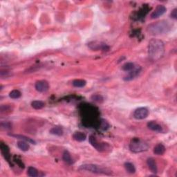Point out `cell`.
<instances>
[{"instance_id": "cell-8", "label": "cell", "mask_w": 177, "mask_h": 177, "mask_svg": "<svg viewBox=\"0 0 177 177\" xmlns=\"http://www.w3.org/2000/svg\"><path fill=\"white\" fill-rule=\"evenodd\" d=\"M35 89L41 93H44L48 90V89H49V85H48V82L47 81L39 80L35 83Z\"/></svg>"}, {"instance_id": "cell-21", "label": "cell", "mask_w": 177, "mask_h": 177, "mask_svg": "<svg viewBox=\"0 0 177 177\" xmlns=\"http://www.w3.org/2000/svg\"><path fill=\"white\" fill-rule=\"evenodd\" d=\"M44 105L45 104L41 100H34L31 103L32 107L35 109H41L44 107Z\"/></svg>"}, {"instance_id": "cell-5", "label": "cell", "mask_w": 177, "mask_h": 177, "mask_svg": "<svg viewBox=\"0 0 177 177\" xmlns=\"http://www.w3.org/2000/svg\"><path fill=\"white\" fill-rule=\"evenodd\" d=\"M89 142H90L91 145L99 152L105 151L106 149H107V147H108V145H107L105 143H99V142H98L94 136H89Z\"/></svg>"}, {"instance_id": "cell-11", "label": "cell", "mask_w": 177, "mask_h": 177, "mask_svg": "<svg viewBox=\"0 0 177 177\" xmlns=\"http://www.w3.org/2000/svg\"><path fill=\"white\" fill-rule=\"evenodd\" d=\"M147 164L148 165V168L150 170V171L152 173H157L158 172V168H157V165H156V160L154 159L153 158H149L147 160Z\"/></svg>"}, {"instance_id": "cell-25", "label": "cell", "mask_w": 177, "mask_h": 177, "mask_svg": "<svg viewBox=\"0 0 177 177\" xmlns=\"http://www.w3.org/2000/svg\"><path fill=\"white\" fill-rule=\"evenodd\" d=\"M22 93L19 90L17 89H14L12 91H11L9 93V96L10 98H11L12 99H17L20 98L21 97Z\"/></svg>"}, {"instance_id": "cell-26", "label": "cell", "mask_w": 177, "mask_h": 177, "mask_svg": "<svg viewBox=\"0 0 177 177\" xmlns=\"http://www.w3.org/2000/svg\"><path fill=\"white\" fill-rule=\"evenodd\" d=\"M93 100H94L95 102H98V103H101L103 100V98L100 95H93L91 97Z\"/></svg>"}, {"instance_id": "cell-24", "label": "cell", "mask_w": 177, "mask_h": 177, "mask_svg": "<svg viewBox=\"0 0 177 177\" xmlns=\"http://www.w3.org/2000/svg\"><path fill=\"white\" fill-rule=\"evenodd\" d=\"M135 68V65L133 62H127L122 66V69L125 72H130Z\"/></svg>"}, {"instance_id": "cell-6", "label": "cell", "mask_w": 177, "mask_h": 177, "mask_svg": "<svg viewBox=\"0 0 177 177\" xmlns=\"http://www.w3.org/2000/svg\"><path fill=\"white\" fill-rule=\"evenodd\" d=\"M149 116V110L145 107L136 109L134 112V118L136 120L145 119Z\"/></svg>"}, {"instance_id": "cell-13", "label": "cell", "mask_w": 177, "mask_h": 177, "mask_svg": "<svg viewBox=\"0 0 177 177\" xmlns=\"http://www.w3.org/2000/svg\"><path fill=\"white\" fill-rule=\"evenodd\" d=\"M73 138L75 140L78 142H82L85 141L87 138V135L85 133L81 131H76L73 134Z\"/></svg>"}, {"instance_id": "cell-1", "label": "cell", "mask_w": 177, "mask_h": 177, "mask_svg": "<svg viewBox=\"0 0 177 177\" xmlns=\"http://www.w3.org/2000/svg\"><path fill=\"white\" fill-rule=\"evenodd\" d=\"M165 53L164 43L160 40L152 39L148 45V56L150 60L157 61L163 56Z\"/></svg>"}, {"instance_id": "cell-9", "label": "cell", "mask_w": 177, "mask_h": 177, "mask_svg": "<svg viewBox=\"0 0 177 177\" xmlns=\"http://www.w3.org/2000/svg\"><path fill=\"white\" fill-rule=\"evenodd\" d=\"M166 8L163 5H158L156 9L151 14L152 19H156L162 16L166 12Z\"/></svg>"}, {"instance_id": "cell-3", "label": "cell", "mask_w": 177, "mask_h": 177, "mask_svg": "<svg viewBox=\"0 0 177 177\" xmlns=\"http://www.w3.org/2000/svg\"><path fill=\"white\" fill-rule=\"evenodd\" d=\"M79 170L86 171V172L100 174H111V170L108 168H103L100 165L95 164H84L79 167Z\"/></svg>"}, {"instance_id": "cell-16", "label": "cell", "mask_w": 177, "mask_h": 177, "mask_svg": "<svg viewBox=\"0 0 177 177\" xmlns=\"http://www.w3.org/2000/svg\"><path fill=\"white\" fill-rule=\"evenodd\" d=\"M10 136H13V137H15L17 139H20L21 140H24V141L28 142V143H32V144H35V141L33 140H32L31 138L26 137L25 136L23 135H18V134H10Z\"/></svg>"}, {"instance_id": "cell-18", "label": "cell", "mask_w": 177, "mask_h": 177, "mask_svg": "<svg viewBox=\"0 0 177 177\" xmlns=\"http://www.w3.org/2000/svg\"><path fill=\"white\" fill-rule=\"evenodd\" d=\"M50 133L51 134H53V135L60 136L63 135L64 131H63V129L60 127L56 126V127H52L51 129H50Z\"/></svg>"}, {"instance_id": "cell-19", "label": "cell", "mask_w": 177, "mask_h": 177, "mask_svg": "<svg viewBox=\"0 0 177 177\" xmlns=\"http://www.w3.org/2000/svg\"><path fill=\"white\" fill-rule=\"evenodd\" d=\"M62 158H63V160H64L65 163H66L67 164L72 165L73 163V160L72 158V156H71V154L68 151L64 152V153H63V155H62Z\"/></svg>"}, {"instance_id": "cell-20", "label": "cell", "mask_w": 177, "mask_h": 177, "mask_svg": "<svg viewBox=\"0 0 177 177\" xmlns=\"http://www.w3.org/2000/svg\"><path fill=\"white\" fill-rule=\"evenodd\" d=\"M124 166H125L126 171H127L128 173H129V174H134V173L136 172L135 167H134V165L131 163H129V162L125 163V165H124Z\"/></svg>"}, {"instance_id": "cell-12", "label": "cell", "mask_w": 177, "mask_h": 177, "mask_svg": "<svg viewBox=\"0 0 177 177\" xmlns=\"http://www.w3.org/2000/svg\"><path fill=\"white\" fill-rule=\"evenodd\" d=\"M147 127L150 129H151L152 131H156V132H162L163 128L159 124L156 123L155 121H150L147 123Z\"/></svg>"}, {"instance_id": "cell-17", "label": "cell", "mask_w": 177, "mask_h": 177, "mask_svg": "<svg viewBox=\"0 0 177 177\" xmlns=\"http://www.w3.org/2000/svg\"><path fill=\"white\" fill-rule=\"evenodd\" d=\"M17 147L20 148L22 151L24 152H26L29 150L30 146L28 145V143L26 141H24V140H20V141L17 142Z\"/></svg>"}, {"instance_id": "cell-14", "label": "cell", "mask_w": 177, "mask_h": 177, "mask_svg": "<svg viewBox=\"0 0 177 177\" xmlns=\"http://www.w3.org/2000/svg\"><path fill=\"white\" fill-rule=\"evenodd\" d=\"M165 152V147L163 144H158L154 148V153L156 155H163Z\"/></svg>"}, {"instance_id": "cell-15", "label": "cell", "mask_w": 177, "mask_h": 177, "mask_svg": "<svg viewBox=\"0 0 177 177\" xmlns=\"http://www.w3.org/2000/svg\"><path fill=\"white\" fill-rule=\"evenodd\" d=\"M0 147H1V153H2L3 156H4V158L6 159L9 160L10 158V153H9V148L8 146L6 145V144L1 143V145H0Z\"/></svg>"}, {"instance_id": "cell-22", "label": "cell", "mask_w": 177, "mask_h": 177, "mask_svg": "<svg viewBox=\"0 0 177 177\" xmlns=\"http://www.w3.org/2000/svg\"><path fill=\"white\" fill-rule=\"evenodd\" d=\"M72 84L75 87L80 88V87H84L87 85V82L85 80H82V79H77V80L73 81Z\"/></svg>"}, {"instance_id": "cell-7", "label": "cell", "mask_w": 177, "mask_h": 177, "mask_svg": "<svg viewBox=\"0 0 177 177\" xmlns=\"http://www.w3.org/2000/svg\"><path fill=\"white\" fill-rule=\"evenodd\" d=\"M88 46L91 49L93 50H103V51H108L109 49V47L107 44L105 43H103L101 42H98V41H93L89 42L88 44Z\"/></svg>"}, {"instance_id": "cell-4", "label": "cell", "mask_w": 177, "mask_h": 177, "mask_svg": "<svg viewBox=\"0 0 177 177\" xmlns=\"http://www.w3.org/2000/svg\"><path fill=\"white\" fill-rule=\"evenodd\" d=\"M129 149L134 153L145 152L149 149V145L144 140L138 138H134L129 143Z\"/></svg>"}, {"instance_id": "cell-28", "label": "cell", "mask_w": 177, "mask_h": 177, "mask_svg": "<svg viewBox=\"0 0 177 177\" xmlns=\"http://www.w3.org/2000/svg\"><path fill=\"white\" fill-rule=\"evenodd\" d=\"M171 17L173 18V19L176 20L177 19V9H174L173 11H172V13L170 14Z\"/></svg>"}, {"instance_id": "cell-23", "label": "cell", "mask_w": 177, "mask_h": 177, "mask_svg": "<svg viewBox=\"0 0 177 177\" xmlns=\"http://www.w3.org/2000/svg\"><path fill=\"white\" fill-rule=\"evenodd\" d=\"M27 174L29 176L36 177L39 175V173H38V171L36 170L35 168H33V167H29V168H28Z\"/></svg>"}, {"instance_id": "cell-10", "label": "cell", "mask_w": 177, "mask_h": 177, "mask_svg": "<svg viewBox=\"0 0 177 177\" xmlns=\"http://www.w3.org/2000/svg\"><path fill=\"white\" fill-rule=\"evenodd\" d=\"M140 71H141V67L140 66H138V67H135L133 70L130 71L129 74L127 76H126L125 78H124V80L125 81H130L131 80H133L138 76V74L140 73Z\"/></svg>"}, {"instance_id": "cell-2", "label": "cell", "mask_w": 177, "mask_h": 177, "mask_svg": "<svg viewBox=\"0 0 177 177\" xmlns=\"http://www.w3.org/2000/svg\"><path fill=\"white\" fill-rule=\"evenodd\" d=\"M173 25L167 20H161L150 24L147 26V32L153 35H159L168 33L172 30Z\"/></svg>"}, {"instance_id": "cell-27", "label": "cell", "mask_w": 177, "mask_h": 177, "mask_svg": "<svg viewBox=\"0 0 177 177\" xmlns=\"http://www.w3.org/2000/svg\"><path fill=\"white\" fill-rule=\"evenodd\" d=\"M1 127L4 129H11L12 125L9 122H6V123H1Z\"/></svg>"}]
</instances>
